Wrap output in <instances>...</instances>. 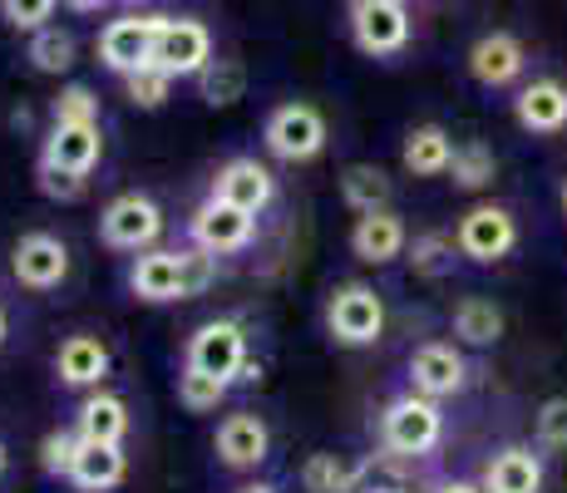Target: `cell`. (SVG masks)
I'll list each match as a JSON object with an SVG mask.
<instances>
[{"instance_id": "obj_24", "label": "cell", "mask_w": 567, "mask_h": 493, "mask_svg": "<svg viewBox=\"0 0 567 493\" xmlns=\"http://www.w3.org/2000/svg\"><path fill=\"white\" fill-rule=\"evenodd\" d=\"M400 158H405V168L414 178H444L454 163V138L444 124H420L405 134V148H400Z\"/></svg>"}, {"instance_id": "obj_21", "label": "cell", "mask_w": 567, "mask_h": 493, "mask_svg": "<svg viewBox=\"0 0 567 493\" xmlns=\"http://www.w3.org/2000/svg\"><path fill=\"white\" fill-rule=\"evenodd\" d=\"M109 366H114V356H109V346L100 336H70V341L60 346V356H54V376L70 390H100Z\"/></svg>"}, {"instance_id": "obj_28", "label": "cell", "mask_w": 567, "mask_h": 493, "mask_svg": "<svg viewBox=\"0 0 567 493\" xmlns=\"http://www.w3.org/2000/svg\"><path fill=\"white\" fill-rule=\"evenodd\" d=\"M405 251H410L414 277H424V281H444L454 271V261H460V243L450 233H420Z\"/></svg>"}, {"instance_id": "obj_2", "label": "cell", "mask_w": 567, "mask_h": 493, "mask_svg": "<svg viewBox=\"0 0 567 493\" xmlns=\"http://www.w3.org/2000/svg\"><path fill=\"white\" fill-rule=\"evenodd\" d=\"M326 331H331L336 346L365 350L385 336V301H380L375 287L365 281H341L331 296H326Z\"/></svg>"}, {"instance_id": "obj_34", "label": "cell", "mask_w": 567, "mask_h": 493, "mask_svg": "<svg viewBox=\"0 0 567 493\" xmlns=\"http://www.w3.org/2000/svg\"><path fill=\"white\" fill-rule=\"evenodd\" d=\"M351 484V464L336 454H311L307 464H301V489L307 493H346Z\"/></svg>"}, {"instance_id": "obj_27", "label": "cell", "mask_w": 567, "mask_h": 493, "mask_svg": "<svg viewBox=\"0 0 567 493\" xmlns=\"http://www.w3.org/2000/svg\"><path fill=\"white\" fill-rule=\"evenodd\" d=\"M341 197L355 217L380 213V207H390V178L375 163H351V168L341 173Z\"/></svg>"}, {"instance_id": "obj_11", "label": "cell", "mask_w": 567, "mask_h": 493, "mask_svg": "<svg viewBox=\"0 0 567 493\" xmlns=\"http://www.w3.org/2000/svg\"><path fill=\"white\" fill-rule=\"evenodd\" d=\"M10 271H16L20 287L30 291H54L70 277V247L54 233H25L10 251Z\"/></svg>"}, {"instance_id": "obj_15", "label": "cell", "mask_w": 567, "mask_h": 493, "mask_svg": "<svg viewBox=\"0 0 567 493\" xmlns=\"http://www.w3.org/2000/svg\"><path fill=\"white\" fill-rule=\"evenodd\" d=\"M213 197H223V203H233V207H243V213H267L271 207V197H277V178H271V168L267 163H257V158H227L223 168H217V178H213Z\"/></svg>"}, {"instance_id": "obj_17", "label": "cell", "mask_w": 567, "mask_h": 493, "mask_svg": "<svg viewBox=\"0 0 567 493\" xmlns=\"http://www.w3.org/2000/svg\"><path fill=\"white\" fill-rule=\"evenodd\" d=\"M543 479L548 469H543V454H533V444H504L484 464L478 484L484 493H543Z\"/></svg>"}, {"instance_id": "obj_46", "label": "cell", "mask_w": 567, "mask_h": 493, "mask_svg": "<svg viewBox=\"0 0 567 493\" xmlns=\"http://www.w3.org/2000/svg\"><path fill=\"white\" fill-rule=\"evenodd\" d=\"M0 474H6V444H0Z\"/></svg>"}, {"instance_id": "obj_18", "label": "cell", "mask_w": 567, "mask_h": 493, "mask_svg": "<svg viewBox=\"0 0 567 493\" xmlns=\"http://www.w3.org/2000/svg\"><path fill=\"white\" fill-rule=\"evenodd\" d=\"M128 291L138 301H188L183 296V251H168V247L138 251L134 267H128Z\"/></svg>"}, {"instance_id": "obj_6", "label": "cell", "mask_w": 567, "mask_h": 493, "mask_svg": "<svg viewBox=\"0 0 567 493\" xmlns=\"http://www.w3.org/2000/svg\"><path fill=\"white\" fill-rule=\"evenodd\" d=\"M351 40L361 54H400L410 45L405 0H351Z\"/></svg>"}, {"instance_id": "obj_13", "label": "cell", "mask_w": 567, "mask_h": 493, "mask_svg": "<svg viewBox=\"0 0 567 493\" xmlns=\"http://www.w3.org/2000/svg\"><path fill=\"white\" fill-rule=\"evenodd\" d=\"M468 386V360L450 341H424L410 356V390L430 400H450Z\"/></svg>"}, {"instance_id": "obj_5", "label": "cell", "mask_w": 567, "mask_h": 493, "mask_svg": "<svg viewBox=\"0 0 567 493\" xmlns=\"http://www.w3.org/2000/svg\"><path fill=\"white\" fill-rule=\"evenodd\" d=\"M100 237L114 251H148L163 237V207L144 193H118L100 213Z\"/></svg>"}, {"instance_id": "obj_35", "label": "cell", "mask_w": 567, "mask_h": 493, "mask_svg": "<svg viewBox=\"0 0 567 493\" xmlns=\"http://www.w3.org/2000/svg\"><path fill=\"white\" fill-rule=\"evenodd\" d=\"M168 90H173V74H163L158 64H144V70L124 74V94H128V104H138V109H163L168 104Z\"/></svg>"}, {"instance_id": "obj_9", "label": "cell", "mask_w": 567, "mask_h": 493, "mask_svg": "<svg viewBox=\"0 0 567 493\" xmlns=\"http://www.w3.org/2000/svg\"><path fill=\"white\" fill-rule=\"evenodd\" d=\"M168 16H124V20H109L104 35H100V64L114 70L118 80L144 64H154V40L163 30Z\"/></svg>"}, {"instance_id": "obj_44", "label": "cell", "mask_w": 567, "mask_h": 493, "mask_svg": "<svg viewBox=\"0 0 567 493\" xmlns=\"http://www.w3.org/2000/svg\"><path fill=\"white\" fill-rule=\"evenodd\" d=\"M6 331H10V321H6V306H0V346H6Z\"/></svg>"}, {"instance_id": "obj_38", "label": "cell", "mask_w": 567, "mask_h": 493, "mask_svg": "<svg viewBox=\"0 0 567 493\" xmlns=\"http://www.w3.org/2000/svg\"><path fill=\"white\" fill-rule=\"evenodd\" d=\"M213 281H217V257L213 251H203V247L183 251V296H203Z\"/></svg>"}, {"instance_id": "obj_19", "label": "cell", "mask_w": 567, "mask_h": 493, "mask_svg": "<svg viewBox=\"0 0 567 493\" xmlns=\"http://www.w3.org/2000/svg\"><path fill=\"white\" fill-rule=\"evenodd\" d=\"M405 247H410V233H405V223H400L395 207H380V213L355 217V227H351V251H355L361 261H370V267H385V261L405 257Z\"/></svg>"}, {"instance_id": "obj_12", "label": "cell", "mask_w": 567, "mask_h": 493, "mask_svg": "<svg viewBox=\"0 0 567 493\" xmlns=\"http://www.w3.org/2000/svg\"><path fill=\"white\" fill-rule=\"evenodd\" d=\"M100 124H54L40 148V173H70V178H90L100 168Z\"/></svg>"}, {"instance_id": "obj_45", "label": "cell", "mask_w": 567, "mask_h": 493, "mask_svg": "<svg viewBox=\"0 0 567 493\" xmlns=\"http://www.w3.org/2000/svg\"><path fill=\"white\" fill-rule=\"evenodd\" d=\"M558 197H563V213H567V178H563V193Z\"/></svg>"}, {"instance_id": "obj_14", "label": "cell", "mask_w": 567, "mask_h": 493, "mask_svg": "<svg viewBox=\"0 0 567 493\" xmlns=\"http://www.w3.org/2000/svg\"><path fill=\"white\" fill-rule=\"evenodd\" d=\"M523 70H528V50H523V40L508 35V30H488V35H478L474 50H468V74H474L484 90H508V84L523 80Z\"/></svg>"}, {"instance_id": "obj_8", "label": "cell", "mask_w": 567, "mask_h": 493, "mask_svg": "<svg viewBox=\"0 0 567 493\" xmlns=\"http://www.w3.org/2000/svg\"><path fill=\"white\" fill-rule=\"evenodd\" d=\"M247 331L237 321H207L193 331V341H188V360L183 366H193V370H207V376H217V380H227V386H237V376H243V366H247Z\"/></svg>"}, {"instance_id": "obj_25", "label": "cell", "mask_w": 567, "mask_h": 493, "mask_svg": "<svg viewBox=\"0 0 567 493\" xmlns=\"http://www.w3.org/2000/svg\"><path fill=\"white\" fill-rule=\"evenodd\" d=\"M410 469H414V459H400V454H390V449H380V454L351 464L346 493H410Z\"/></svg>"}, {"instance_id": "obj_32", "label": "cell", "mask_w": 567, "mask_h": 493, "mask_svg": "<svg viewBox=\"0 0 567 493\" xmlns=\"http://www.w3.org/2000/svg\"><path fill=\"white\" fill-rule=\"evenodd\" d=\"M227 380H217V376H207V370H193V366H183L178 370V400H183V410H193V414H207V410H217V404L227 400Z\"/></svg>"}, {"instance_id": "obj_16", "label": "cell", "mask_w": 567, "mask_h": 493, "mask_svg": "<svg viewBox=\"0 0 567 493\" xmlns=\"http://www.w3.org/2000/svg\"><path fill=\"white\" fill-rule=\"evenodd\" d=\"M217 459H223L227 469H257V464H267V454H271V430H267V420L252 410H237V414H227L223 424H217Z\"/></svg>"}, {"instance_id": "obj_4", "label": "cell", "mask_w": 567, "mask_h": 493, "mask_svg": "<svg viewBox=\"0 0 567 493\" xmlns=\"http://www.w3.org/2000/svg\"><path fill=\"white\" fill-rule=\"evenodd\" d=\"M454 243H460V257L478 261V267H494L518 247V217L498 203H474L454 227Z\"/></svg>"}, {"instance_id": "obj_47", "label": "cell", "mask_w": 567, "mask_h": 493, "mask_svg": "<svg viewBox=\"0 0 567 493\" xmlns=\"http://www.w3.org/2000/svg\"><path fill=\"white\" fill-rule=\"evenodd\" d=\"M128 6H138V0H128Z\"/></svg>"}, {"instance_id": "obj_36", "label": "cell", "mask_w": 567, "mask_h": 493, "mask_svg": "<svg viewBox=\"0 0 567 493\" xmlns=\"http://www.w3.org/2000/svg\"><path fill=\"white\" fill-rule=\"evenodd\" d=\"M80 430H54L45 434V444H40V469L54 479H70V464H74V454H80Z\"/></svg>"}, {"instance_id": "obj_20", "label": "cell", "mask_w": 567, "mask_h": 493, "mask_svg": "<svg viewBox=\"0 0 567 493\" xmlns=\"http://www.w3.org/2000/svg\"><path fill=\"white\" fill-rule=\"evenodd\" d=\"M514 119L528 134H563L567 129V84L563 80H533L514 99Z\"/></svg>"}, {"instance_id": "obj_7", "label": "cell", "mask_w": 567, "mask_h": 493, "mask_svg": "<svg viewBox=\"0 0 567 493\" xmlns=\"http://www.w3.org/2000/svg\"><path fill=\"white\" fill-rule=\"evenodd\" d=\"M154 64L173 80H198L213 64V35H207L203 20H178L168 16L154 40Z\"/></svg>"}, {"instance_id": "obj_30", "label": "cell", "mask_w": 567, "mask_h": 493, "mask_svg": "<svg viewBox=\"0 0 567 493\" xmlns=\"http://www.w3.org/2000/svg\"><path fill=\"white\" fill-rule=\"evenodd\" d=\"M494 173H498V158L488 144H478V138L454 144V163H450L454 188H484V183H494Z\"/></svg>"}, {"instance_id": "obj_10", "label": "cell", "mask_w": 567, "mask_h": 493, "mask_svg": "<svg viewBox=\"0 0 567 493\" xmlns=\"http://www.w3.org/2000/svg\"><path fill=\"white\" fill-rule=\"evenodd\" d=\"M188 233H193V247L213 251V257H227V251L252 247L257 217L243 213V207H233V203H223V197H207V203H198V213H193Z\"/></svg>"}, {"instance_id": "obj_41", "label": "cell", "mask_w": 567, "mask_h": 493, "mask_svg": "<svg viewBox=\"0 0 567 493\" xmlns=\"http://www.w3.org/2000/svg\"><path fill=\"white\" fill-rule=\"evenodd\" d=\"M434 493H484V484H468V479H450V484H440Z\"/></svg>"}, {"instance_id": "obj_33", "label": "cell", "mask_w": 567, "mask_h": 493, "mask_svg": "<svg viewBox=\"0 0 567 493\" xmlns=\"http://www.w3.org/2000/svg\"><path fill=\"white\" fill-rule=\"evenodd\" d=\"M50 119L54 124H100V94L90 84H64L50 104Z\"/></svg>"}, {"instance_id": "obj_3", "label": "cell", "mask_w": 567, "mask_h": 493, "mask_svg": "<svg viewBox=\"0 0 567 493\" xmlns=\"http://www.w3.org/2000/svg\"><path fill=\"white\" fill-rule=\"evenodd\" d=\"M261 138H267V153L281 163H311L326 153V138H331V129H326L321 109L316 104H277L267 114V129H261Z\"/></svg>"}, {"instance_id": "obj_22", "label": "cell", "mask_w": 567, "mask_h": 493, "mask_svg": "<svg viewBox=\"0 0 567 493\" xmlns=\"http://www.w3.org/2000/svg\"><path fill=\"white\" fill-rule=\"evenodd\" d=\"M74 430H80L84 444H124L128 434V404L109 390H90L80 400V414H74Z\"/></svg>"}, {"instance_id": "obj_26", "label": "cell", "mask_w": 567, "mask_h": 493, "mask_svg": "<svg viewBox=\"0 0 567 493\" xmlns=\"http://www.w3.org/2000/svg\"><path fill=\"white\" fill-rule=\"evenodd\" d=\"M454 336L464 346H498L504 341V311L488 296H464L454 306Z\"/></svg>"}, {"instance_id": "obj_23", "label": "cell", "mask_w": 567, "mask_h": 493, "mask_svg": "<svg viewBox=\"0 0 567 493\" xmlns=\"http://www.w3.org/2000/svg\"><path fill=\"white\" fill-rule=\"evenodd\" d=\"M128 474V459H124V444H80L70 464V484L80 493H109L118 489Z\"/></svg>"}, {"instance_id": "obj_40", "label": "cell", "mask_w": 567, "mask_h": 493, "mask_svg": "<svg viewBox=\"0 0 567 493\" xmlns=\"http://www.w3.org/2000/svg\"><path fill=\"white\" fill-rule=\"evenodd\" d=\"M40 193L60 197V203H74L84 193V178H70V173H40Z\"/></svg>"}, {"instance_id": "obj_39", "label": "cell", "mask_w": 567, "mask_h": 493, "mask_svg": "<svg viewBox=\"0 0 567 493\" xmlns=\"http://www.w3.org/2000/svg\"><path fill=\"white\" fill-rule=\"evenodd\" d=\"M538 444L543 449H567V394H553L538 410Z\"/></svg>"}, {"instance_id": "obj_37", "label": "cell", "mask_w": 567, "mask_h": 493, "mask_svg": "<svg viewBox=\"0 0 567 493\" xmlns=\"http://www.w3.org/2000/svg\"><path fill=\"white\" fill-rule=\"evenodd\" d=\"M0 16H6V25L16 30H45L50 16H54V0H0Z\"/></svg>"}, {"instance_id": "obj_43", "label": "cell", "mask_w": 567, "mask_h": 493, "mask_svg": "<svg viewBox=\"0 0 567 493\" xmlns=\"http://www.w3.org/2000/svg\"><path fill=\"white\" fill-rule=\"evenodd\" d=\"M243 493H281L277 484H252V489H243Z\"/></svg>"}, {"instance_id": "obj_1", "label": "cell", "mask_w": 567, "mask_h": 493, "mask_svg": "<svg viewBox=\"0 0 567 493\" xmlns=\"http://www.w3.org/2000/svg\"><path fill=\"white\" fill-rule=\"evenodd\" d=\"M440 440H444V410H440V400H430V394L405 390L385 404V414H380V449H390V454H400V459L434 454Z\"/></svg>"}, {"instance_id": "obj_31", "label": "cell", "mask_w": 567, "mask_h": 493, "mask_svg": "<svg viewBox=\"0 0 567 493\" xmlns=\"http://www.w3.org/2000/svg\"><path fill=\"white\" fill-rule=\"evenodd\" d=\"M198 90L203 99L213 109H223V104H237V99L247 94V70L237 60H213L207 70L198 74Z\"/></svg>"}, {"instance_id": "obj_29", "label": "cell", "mask_w": 567, "mask_h": 493, "mask_svg": "<svg viewBox=\"0 0 567 493\" xmlns=\"http://www.w3.org/2000/svg\"><path fill=\"white\" fill-rule=\"evenodd\" d=\"M30 64H35L40 74H64L74 64V54H80V45H74V35L70 30H60V25H45V30H35L30 35Z\"/></svg>"}, {"instance_id": "obj_42", "label": "cell", "mask_w": 567, "mask_h": 493, "mask_svg": "<svg viewBox=\"0 0 567 493\" xmlns=\"http://www.w3.org/2000/svg\"><path fill=\"white\" fill-rule=\"evenodd\" d=\"M64 6H70V10H80V16H94V10H104L109 0H64Z\"/></svg>"}]
</instances>
